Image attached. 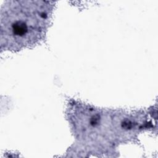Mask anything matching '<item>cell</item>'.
Masks as SVG:
<instances>
[{"label": "cell", "mask_w": 158, "mask_h": 158, "mask_svg": "<svg viewBox=\"0 0 158 158\" xmlns=\"http://www.w3.org/2000/svg\"><path fill=\"white\" fill-rule=\"evenodd\" d=\"M49 2L9 1L2 7L1 46L19 49L38 41L52 11Z\"/></svg>", "instance_id": "obj_1"}]
</instances>
